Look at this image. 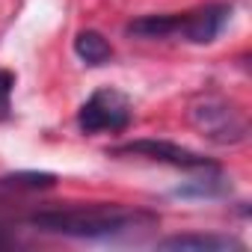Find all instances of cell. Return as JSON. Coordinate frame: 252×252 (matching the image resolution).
<instances>
[{
    "label": "cell",
    "instance_id": "obj_2",
    "mask_svg": "<svg viewBox=\"0 0 252 252\" xmlns=\"http://www.w3.org/2000/svg\"><path fill=\"white\" fill-rule=\"evenodd\" d=\"M190 122L205 140H211L217 146H237L249 134L243 113L220 95H202L199 101H193Z\"/></svg>",
    "mask_w": 252,
    "mask_h": 252
},
{
    "label": "cell",
    "instance_id": "obj_6",
    "mask_svg": "<svg viewBox=\"0 0 252 252\" xmlns=\"http://www.w3.org/2000/svg\"><path fill=\"white\" fill-rule=\"evenodd\" d=\"M160 249H178V252H228V249H246L234 237H220V234H175L158 243Z\"/></svg>",
    "mask_w": 252,
    "mask_h": 252
},
{
    "label": "cell",
    "instance_id": "obj_3",
    "mask_svg": "<svg viewBox=\"0 0 252 252\" xmlns=\"http://www.w3.org/2000/svg\"><path fill=\"white\" fill-rule=\"evenodd\" d=\"M134 113H131V101L125 92L113 89V86H101L95 89L83 107L77 110V125L83 134H101V131H125L131 125Z\"/></svg>",
    "mask_w": 252,
    "mask_h": 252
},
{
    "label": "cell",
    "instance_id": "obj_9",
    "mask_svg": "<svg viewBox=\"0 0 252 252\" xmlns=\"http://www.w3.org/2000/svg\"><path fill=\"white\" fill-rule=\"evenodd\" d=\"M54 175L51 172H18V175H3L0 178V190H42V187H54Z\"/></svg>",
    "mask_w": 252,
    "mask_h": 252
},
{
    "label": "cell",
    "instance_id": "obj_10",
    "mask_svg": "<svg viewBox=\"0 0 252 252\" xmlns=\"http://www.w3.org/2000/svg\"><path fill=\"white\" fill-rule=\"evenodd\" d=\"M12 89H15V74L0 68V119L9 116V98H12Z\"/></svg>",
    "mask_w": 252,
    "mask_h": 252
},
{
    "label": "cell",
    "instance_id": "obj_5",
    "mask_svg": "<svg viewBox=\"0 0 252 252\" xmlns=\"http://www.w3.org/2000/svg\"><path fill=\"white\" fill-rule=\"evenodd\" d=\"M228 15H231V6H225V3H211L199 12L178 15V33L175 36H181L193 45H208L222 33Z\"/></svg>",
    "mask_w": 252,
    "mask_h": 252
},
{
    "label": "cell",
    "instance_id": "obj_4",
    "mask_svg": "<svg viewBox=\"0 0 252 252\" xmlns=\"http://www.w3.org/2000/svg\"><path fill=\"white\" fill-rule=\"evenodd\" d=\"M110 155H137V158L160 160V163L181 166V169H220L217 160H211V158H205V155H199V152H190V149H184V146L166 143V140H134V143L116 146Z\"/></svg>",
    "mask_w": 252,
    "mask_h": 252
},
{
    "label": "cell",
    "instance_id": "obj_8",
    "mask_svg": "<svg viewBox=\"0 0 252 252\" xmlns=\"http://www.w3.org/2000/svg\"><path fill=\"white\" fill-rule=\"evenodd\" d=\"M128 36H140V39H169L178 33V15H146L137 18L125 27Z\"/></svg>",
    "mask_w": 252,
    "mask_h": 252
},
{
    "label": "cell",
    "instance_id": "obj_11",
    "mask_svg": "<svg viewBox=\"0 0 252 252\" xmlns=\"http://www.w3.org/2000/svg\"><path fill=\"white\" fill-rule=\"evenodd\" d=\"M220 178H202V181H193L190 187H178L175 193L178 196H193V193H199V196H214V193H220L222 190V184H217Z\"/></svg>",
    "mask_w": 252,
    "mask_h": 252
},
{
    "label": "cell",
    "instance_id": "obj_1",
    "mask_svg": "<svg viewBox=\"0 0 252 252\" xmlns=\"http://www.w3.org/2000/svg\"><path fill=\"white\" fill-rule=\"evenodd\" d=\"M155 222L158 217L149 211H125V208H65V211H39L30 217V225H36L39 231L65 237H110Z\"/></svg>",
    "mask_w": 252,
    "mask_h": 252
},
{
    "label": "cell",
    "instance_id": "obj_7",
    "mask_svg": "<svg viewBox=\"0 0 252 252\" xmlns=\"http://www.w3.org/2000/svg\"><path fill=\"white\" fill-rule=\"evenodd\" d=\"M74 54L86 65H104V63L113 60V45L98 30H80L74 36Z\"/></svg>",
    "mask_w": 252,
    "mask_h": 252
}]
</instances>
